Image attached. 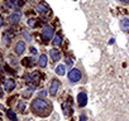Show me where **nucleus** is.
<instances>
[{"label": "nucleus", "instance_id": "nucleus-27", "mask_svg": "<svg viewBox=\"0 0 129 121\" xmlns=\"http://www.w3.org/2000/svg\"><path fill=\"white\" fill-rule=\"evenodd\" d=\"M80 121H86V117L83 116V115H81V116H80Z\"/></svg>", "mask_w": 129, "mask_h": 121}, {"label": "nucleus", "instance_id": "nucleus-3", "mask_svg": "<svg viewBox=\"0 0 129 121\" xmlns=\"http://www.w3.org/2000/svg\"><path fill=\"white\" fill-rule=\"evenodd\" d=\"M68 80L71 82H79L81 80V72L77 70V68H72V70L68 72Z\"/></svg>", "mask_w": 129, "mask_h": 121}, {"label": "nucleus", "instance_id": "nucleus-14", "mask_svg": "<svg viewBox=\"0 0 129 121\" xmlns=\"http://www.w3.org/2000/svg\"><path fill=\"white\" fill-rule=\"evenodd\" d=\"M52 43H53L55 47H59V45L62 44V37H61V34H56L55 35V39L52 40Z\"/></svg>", "mask_w": 129, "mask_h": 121}, {"label": "nucleus", "instance_id": "nucleus-19", "mask_svg": "<svg viewBox=\"0 0 129 121\" xmlns=\"http://www.w3.org/2000/svg\"><path fill=\"white\" fill-rule=\"evenodd\" d=\"M63 113H65V116H70L71 115V107L67 103L63 105Z\"/></svg>", "mask_w": 129, "mask_h": 121}, {"label": "nucleus", "instance_id": "nucleus-10", "mask_svg": "<svg viewBox=\"0 0 129 121\" xmlns=\"http://www.w3.org/2000/svg\"><path fill=\"white\" fill-rule=\"evenodd\" d=\"M49 54H51V58H52L53 62H58V60L61 59V53H59V50L56 49V48L51 49V50H49Z\"/></svg>", "mask_w": 129, "mask_h": 121}, {"label": "nucleus", "instance_id": "nucleus-21", "mask_svg": "<svg viewBox=\"0 0 129 121\" xmlns=\"http://www.w3.org/2000/svg\"><path fill=\"white\" fill-rule=\"evenodd\" d=\"M9 3L13 5V6H20L23 4V0H9Z\"/></svg>", "mask_w": 129, "mask_h": 121}, {"label": "nucleus", "instance_id": "nucleus-1", "mask_svg": "<svg viewBox=\"0 0 129 121\" xmlns=\"http://www.w3.org/2000/svg\"><path fill=\"white\" fill-rule=\"evenodd\" d=\"M32 110L39 116H48L51 113V103L42 98H35L32 102Z\"/></svg>", "mask_w": 129, "mask_h": 121}, {"label": "nucleus", "instance_id": "nucleus-2", "mask_svg": "<svg viewBox=\"0 0 129 121\" xmlns=\"http://www.w3.org/2000/svg\"><path fill=\"white\" fill-rule=\"evenodd\" d=\"M53 35H55V30H53V28L49 27V25H46V27L43 28V30H42L43 42H44V43H48V42L52 39V38H53Z\"/></svg>", "mask_w": 129, "mask_h": 121}, {"label": "nucleus", "instance_id": "nucleus-11", "mask_svg": "<svg viewBox=\"0 0 129 121\" xmlns=\"http://www.w3.org/2000/svg\"><path fill=\"white\" fill-rule=\"evenodd\" d=\"M120 27H121V29H123V32L128 34L129 33V19L124 18L123 20L120 21Z\"/></svg>", "mask_w": 129, "mask_h": 121}, {"label": "nucleus", "instance_id": "nucleus-15", "mask_svg": "<svg viewBox=\"0 0 129 121\" xmlns=\"http://www.w3.org/2000/svg\"><path fill=\"white\" fill-rule=\"evenodd\" d=\"M6 116L9 117L10 121H18L17 115H15V112H14L13 110H8V111H6Z\"/></svg>", "mask_w": 129, "mask_h": 121}, {"label": "nucleus", "instance_id": "nucleus-5", "mask_svg": "<svg viewBox=\"0 0 129 121\" xmlns=\"http://www.w3.org/2000/svg\"><path fill=\"white\" fill-rule=\"evenodd\" d=\"M58 87H59V81L53 78L52 82H51V86H49V95L55 96L57 93V91H58Z\"/></svg>", "mask_w": 129, "mask_h": 121}, {"label": "nucleus", "instance_id": "nucleus-26", "mask_svg": "<svg viewBox=\"0 0 129 121\" xmlns=\"http://www.w3.org/2000/svg\"><path fill=\"white\" fill-rule=\"evenodd\" d=\"M3 24H4V19H3L1 15H0V27H3Z\"/></svg>", "mask_w": 129, "mask_h": 121}, {"label": "nucleus", "instance_id": "nucleus-20", "mask_svg": "<svg viewBox=\"0 0 129 121\" xmlns=\"http://www.w3.org/2000/svg\"><path fill=\"white\" fill-rule=\"evenodd\" d=\"M30 95H32V88H27V90L23 91V97L24 98H29Z\"/></svg>", "mask_w": 129, "mask_h": 121}, {"label": "nucleus", "instance_id": "nucleus-7", "mask_svg": "<svg viewBox=\"0 0 129 121\" xmlns=\"http://www.w3.org/2000/svg\"><path fill=\"white\" fill-rule=\"evenodd\" d=\"M77 103L80 107H83L86 103H87V95L85 92H80L77 95Z\"/></svg>", "mask_w": 129, "mask_h": 121}, {"label": "nucleus", "instance_id": "nucleus-23", "mask_svg": "<svg viewBox=\"0 0 129 121\" xmlns=\"http://www.w3.org/2000/svg\"><path fill=\"white\" fill-rule=\"evenodd\" d=\"M47 95H48V92H47L46 90H43V91H41V92H39V96H41V97H46Z\"/></svg>", "mask_w": 129, "mask_h": 121}, {"label": "nucleus", "instance_id": "nucleus-9", "mask_svg": "<svg viewBox=\"0 0 129 121\" xmlns=\"http://www.w3.org/2000/svg\"><path fill=\"white\" fill-rule=\"evenodd\" d=\"M14 87H15V81L14 80H10V78H8V80H5V82H4V88H5V91H13L14 90Z\"/></svg>", "mask_w": 129, "mask_h": 121}, {"label": "nucleus", "instance_id": "nucleus-30", "mask_svg": "<svg viewBox=\"0 0 129 121\" xmlns=\"http://www.w3.org/2000/svg\"><path fill=\"white\" fill-rule=\"evenodd\" d=\"M119 1H121V3H128L129 0H119Z\"/></svg>", "mask_w": 129, "mask_h": 121}, {"label": "nucleus", "instance_id": "nucleus-16", "mask_svg": "<svg viewBox=\"0 0 129 121\" xmlns=\"http://www.w3.org/2000/svg\"><path fill=\"white\" fill-rule=\"evenodd\" d=\"M65 71H66L65 64H59V66L56 67V73H57L58 76H63V74H65Z\"/></svg>", "mask_w": 129, "mask_h": 121}, {"label": "nucleus", "instance_id": "nucleus-18", "mask_svg": "<svg viewBox=\"0 0 129 121\" xmlns=\"http://www.w3.org/2000/svg\"><path fill=\"white\" fill-rule=\"evenodd\" d=\"M22 63L24 64L25 67H32V66L34 64V62H33V60L30 59V58H24V59H23V62H22Z\"/></svg>", "mask_w": 129, "mask_h": 121}, {"label": "nucleus", "instance_id": "nucleus-6", "mask_svg": "<svg viewBox=\"0 0 129 121\" xmlns=\"http://www.w3.org/2000/svg\"><path fill=\"white\" fill-rule=\"evenodd\" d=\"M22 18V13L20 11H14L9 15V18H8V20H9L10 24H15V23H18Z\"/></svg>", "mask_w": 129, "mask_h": 121}, {"label": "nucleus", "instance_id": "nucleus-17", "mask_svg": "<svg viewBox=\"0 0 129 121\" xmlns=\"http://www.w3.org/2000/svg\"><path fill=\"white\" fill-rule=\"evenodd\" d=\"M25 101H19L18 102V106H17V110L19 111V112H24V110H25Z\"/></svg>", "mask_w": 129, "mask_h": 121}, {"label": "nucleus", "instance_id": "nucleus-4", "mask_svg": "<svg viewBox=\"0 0 129 121\" xmlns=\"http://www.w3.org/2000/svg\"><path fill=\"white\" fill-rule=\"evenodd\" d=\"M37 11L41 15H48L51 13V9H49V6L46 4L44 1H42V3H39L37 5Z\"/></svg>", "mask_w": 129, "mask_h": 121}, {"label": "nucleus", "instance_id": "nucleus-12", "mask_svg": "<svg viewBox=\"0 0 129 121\" xmlns=\"http://www.w3.org/2000/svg\"><path fill=\"white\" fill-rule=\"evenodd\" d=\"M13 37H14L13 30H6V32L4 33V35H3V42L9 43V42L12 40V38H13Z\"/></svg>", "mask_w": 129, "mask_h": 121}, {"label": "nucleus", "instance_id": "nucleus-8", "mask_svg": "<svg viewBox=\"0 0 129 121\" xmlns=\"http://www.w3.org/2000/svg\"><path fill=\"white\" fill-rule=\"evenodd\" d=\"M24 50H25V43L19 40L17 43V45H15V53H17L18 56H22L23 53H24Z\"/></svg>", "mask_w": 129, "mask_h": 121}, {"label": "nucleus", "instance_id": "nucleus-24", "mask_svg": "<svg viewBox=\"0 0 129 121\" xmlns=\"http://www.w3.org/2000/svg\"><path fill=\"white\" fill-rule=\"evenodd\" d=\"M66 64H68V66H71L72 64V60H71V58H66Z\"/></svg>", "mask_w": 129, "mask_h": 121}, {"label": "nucleus", "instance_id": "nucleus-25", "mask_svg": "<svg viewBox=\"0 0 129 121\" xmlns=\"http://www.w3.org/2000/svg\"><path fill=\"white\" fill-rule=\"evenodd\" d=\"M37 52H38V50H37L35 48H32V49H30V53H32V54H37Z\"/></svg>", "mask_w": 129, "mask_h": 121}, {"label": "nucleus", "instance_id": "nucleus-28", "mask_svg": "<svg viewBox=\"0 0 129 121\" xmlns=\"http://www.w3.org/2000/svg\"><path fill=\"white\" fill-rule=\"evenodd\" d=\"M114 40H115V39H113V38H111V39L109 40V44H114Z\"/></svg>", "mask_w": 129, "mask_h": 121}, {"label": "nucleus", "instance_id": "nucleus-13", "mask_svg": "<svg viewBox=\"0 0 129 121\" xmlns=\"http://www.w3.org/2000/svg\"><path fill=\"white\" fill-rule=\"evenodd\" d=\"M38 66H39L41 68H44L46 66H47V57H46V54H41L39 56V59H38Z\"/></svg>", "mask_w": 129, "mask_h": 121}, {"label": "nucleus", "instance_id": "nucleus-22", "mask_svg": "<svg viewBox=\"0 0 129 121\" xmlns=\"http://www.w3.org/2000/svg\"><path fill=\"white\" fill-rule=\"evenodd\" d=\"M28 24H29V27H35V19H29V21H28Z\"/></svg>", "mask_w": 129, "mask_h": 121}, {"label": "nucleus", "instance_id": "nucleus-29", "mask_svg": "<svg viewBox=\"0 0 129 121\" xmlns=\"http://www.w3.org/2000/svg\"><path fill=\"white\" fill-rule=\"evenodd\" d=\"M0 97H3V88L0 87Z\"/></svg>", "mask_w": 129, "mask_h": 121}]
</instances>
